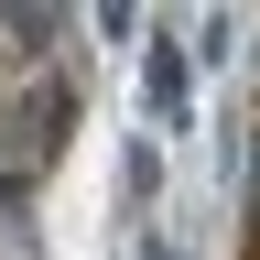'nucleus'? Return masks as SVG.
Returning <instances> with one entry per match:
<instances>
[{"label":"nucleus","instance_id":"nucleus-2","mask_svg":"<svg viewBox=\"0 0 260 260\" xmlns=\"http://www.w3.org/2000/svg\"><path fill=\"white\" fill-rule=\"evenodd\" d=\"M141 260H174V249H152V239H141Z\"/></svg>","mask_w":260,"mask_h":260},{"label":"nucleus","instance_id":"nucleus-1","mask_svg":"<svg viewBox=\"0 0 260 260\" xmlns=\"http://www.w3.org/2000/svg\"><path fill=\"white\" fill-rule=\"evenodd\" d=\"M141 98H152V119H162V130H184V54H162V44H152V54H141Z\"/></svg>","mask_w":260,"mask_h":260}]
</instances>
